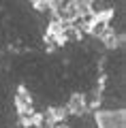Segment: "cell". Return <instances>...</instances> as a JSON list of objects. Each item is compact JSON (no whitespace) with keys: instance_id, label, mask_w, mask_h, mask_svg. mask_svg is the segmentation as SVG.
I'll return each instance as SVG.
<instances>
[{"instance_id":"1","label":"cell","mask_w":126,"mask_h":128,"mask_svg":"<svg viewBox=\"0 0 126 128\" xmlns=\"http://www.w3.org/2000/svg\"><path fill=\"white\" fill-rule=\"evenodd\" d=\"M98 128H124V111H98L94 113Z\"/></svg>"},{"instance_id":"2","label":"cell","mask_w":126,"mask_h":128,"mask_svg":"<svg viewBox=\"0 0 126 128\" xmlns=\"http://www.w3.org/2000/svg\"><path fill=\"white\" fill-rule=\"evenodd\" d=\"M66 113L68 115H75V118H83L88 111V98L83 94H73L71 100L66 102Z\"/></svg>"},{"instance_id":"3","label":"cell","mask_w":126,"mask_h":128,"mask_svg":"<svg viewBox=\"0 0 126 128\" xmlns=\"http://www.w3.org/2000/svg\"><path fill=\"white\" fill-rule=\"evenodd\" d=\"M28 2H36V0H28Z\"/></svg>"}]
</instances>
